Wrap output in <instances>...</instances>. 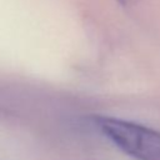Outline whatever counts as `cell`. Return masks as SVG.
I'll return each mask as SVG.
<instances>
[{"instance_id":"7a4b0ae2","label":"cell","mask_w":160,"mask_h":160,"mask_svg":"<svg viewBox=\"0 0 160 160\" xmlns=\"http://www.w3.org/2000/svg\"><path fill=\"white\" fill-rule=\"evenodd\" d=\"M121 5H124V6H130V5H134L138 0H118Z\"/></svg>"},{"instance_id":"6da1fadb","label":"cell","mask_w":160,"mask_h":160,"mask_svg":"<svg viewBox=\"0 0 160 160\" xmlns=\"http://www.w3.org/2000/svg\"><path fill=\"white\" fill-rule=\"evenodd\" d=\"M95 126L118 149L135 160H160V131L111 116H96Z\"/></svg>"}]
</instances>
